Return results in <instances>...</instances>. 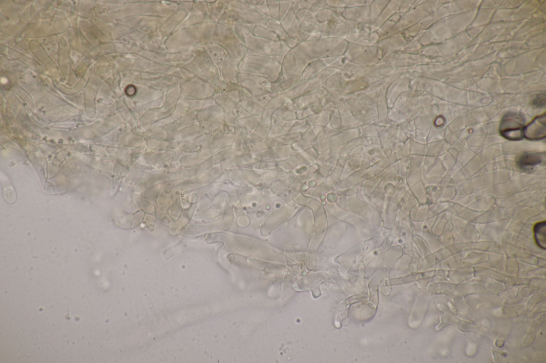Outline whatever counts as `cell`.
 Here are the masks:
<instances>
[{"instance_id":"cell-1","label":"cell","mask_w":546,"mask_h":363,"mask_svg":"<svg viewBox=\"0 0 546 363\" xmlns=\"http://www.w3.org/2000/svg\"><path fill=\"white\" fill-rule=\"evenodd\" d=\"M525 119L521 115L510 112L506 114L501 122L499 132L505 138L516 141L523 138Z\"/></svg>"},{"instance_id":"cell-3","label":"cell","mask_w":546,"mask_h":363,"mask_svg":"<svg viewBox=\"0 0 546 363\" xmlns=\"http://www.w3.org/2000/svg\"><path fill=\"white\" fill-rule=\"evenodd\" d=\"M541 154L538 153H524L519 155L516 159L518 166L524 170H529L533 167L539 164L542 161Z\"/></svg>"},{"instance_id":"cell-5","label":"cell","mask_w":546,"mask_h":363,"mask_svg":"<svg viewBox=\"0 0 546 363\" xmlns=\"http://www.w3.org/2000/svg\"><path fill=\"white\" fill-rule=\"evenodd\" d=\"M533 104L537 107H542L545 105V96L542 94L538 95L533 102Z\"/></svg>"},{"instance_id":"cell-2","label":"cell","mask_w":546,"mask_h":363,"mask_svg":"<svg viewBox=\"0 0 546 363\" xmlns=\"http://www.w3.org/2000/svg\"><path fill=\"white\" fill-rule=\"evenodd\" d=\"M545 115L538 117L524 127L523 137L530 140H539L545 138Z\"/></svg>"},{"instance_id":"cell-4","label":"cell","mask_w":546,"mask_h":363,"mask_svg":"<svg viewBox=\"0 0 546 363\" xmlns=\"http://www.w3.org/2000/svg\"><path fill=\"white\" fill-rule=\"evenodd\" d=\"M546 223L545 221L539 222L535 225L534 231L535 238L537 245L540 248L545 249L546 244Z\"/></svg>"}]
</instances>
